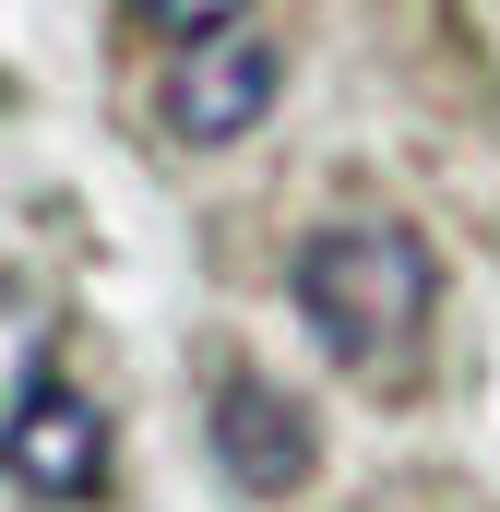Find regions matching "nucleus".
I'll return each mask as SVG.
<instances>
[{
    "mask_svg": "<svg viewBox=\"0 0 500 512\" xmlns=\"http://www.w3.org/2000/svg\"><path fill=\"white\" fill-rule=\"evenodd\" d=\"M215 453H227V477H239L250 501H298L310 489V465H322V441H310V405L286 382H262V370H215Z\"/></svg>",
    "mask_w": 500,
    "mask_h": 512,
    "instance_id": "nucleus-4",
    "label": "nucleus"
},
{
    "mask_svg": "<svg viewBox=\"0 0 500 512\" xmlns=\"http://www.w3.org/2000/svg\"><path fill=\"white\" fill-rule=\"evenodd\" d=\"M298 322L334 346V370L358 382H417V346L441 322V251L405 215H334L298 251Z\"/></svg>",
    "mask_w": 500,
    "mask_h": 512,
    "instance_id": "nucleus-1",
    "label": "nucleus"
},
{
    "mask_svg": "<svg viewBox=\"0 0 500 512\" xmlns=\"http://www.w3.org/2000/svg\"><path fill=\"white\" fill-rule=\"evenodd\" d=\"M250 0H131V24H155L167 48H191V36H227Z\"/></svg>",
    "mask_w": 500,
    "mask_h": 512,
    "instance_id": "nucleus-6",
    "label": "nucleus"
},
{
    "mask_svg": "<svg viewBox=\"0 0 500 512\" xmlns=\"http://www.w3.org/2000/svg\"><path fill=\"white\" fill-rule=\"evenodd\" d=\"M48 334H60L48 298H36V286H0V417L48 382Z\"/></svg>",
    "mask_w": 500,
    "mask_h": 512,
    "instance_id": "nucleus-5",
    "label": "nucleus"
},
{
    "mask_svg": "<svg viewBox=\"0 0 500 512\" xmlns=\"http://www.w3.org/2000/svg\"><path fill=\"white\" fill-rule=\"evenodd\" d=\"M108 465H120V453H108V405L72 393V382H36L12 417H0V477H12L24 501H48V512L96 501Z\"/></svg>",
    "mask_w": 500,
    "mask_h": 512,
    "instance_id": "nucleus-2",
    "label": "nucleus"
},
{
    "mask_svg": "<svg viewBox=\"0 0 500 512\" xmlns=\"http://www.w3.org/2000/svg\"><path fill=\"white\" fill-rule=\"evenodd\" d=\"M274 96H286V60H274V36H250V24H227V36H191L179 60H167V131L179 143H239V131L274 120Z\"/></svg>",
    "mask_w": 500,
    "mask_h": 512,
    "instance_id": "nucleus-3",
    "label": "nucleus"
}]
</instances>
